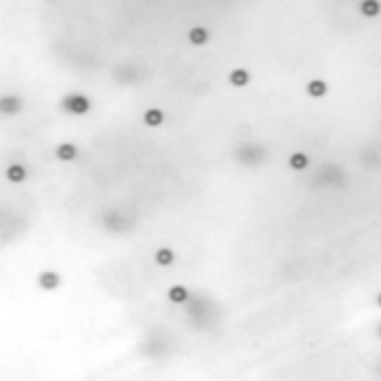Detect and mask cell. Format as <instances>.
I'll return each mask as SVG.
<instances>
[{"mask_svg": "<svg viewBox=\"0 0 381 381\" xmlns=\"http://www.w3.org/2000/svg\"><path fill=\"white\" fill-rule=\"evenodd\" d=\"M156 263L159 266H172L174 263V252L169 250V247H161V250H156Z\"/></svg>", "mask_w": 381, "mask_h": 381, "instance_id": "8fae6325", "label": "cell"}, {"mask_svg": "<svg viewBox=\"0 0 381 381\" xmlns=\"http://www.w3.org/2000/svg\"><path fill=\"white\" fill-rule=\"evenodd\" d=\"M379 11H381V5L377 2V0H363L361 2V14L368 16V18H375Z\"/></svg>", "mask_w": 381, "mask_h": 381, "instance_id": "7c38bea8", "label": "cell"}, {"mask_svg": "<svg viewBox=\"0 0 381 381\" xmlns=\"http://www.w3.org/2000/svg\"><path fill=\"white\" fill-rule=\"evenodd\" d=\"M308 94L312 98H321V96H326V94H328V85H326L321 78H314V81L308 82Z\"/></svg>", "mask_w": 381, "mask_h": 381, "instance_id": "8992f818", "label": "cell"}, {"mask_svg": "<svg viewBox=\"0 0 381 381\" xmlns=\"http://www.w3.org/2000/svg\"><path fill=\"white\" fill-rule=\"evenodd\" d=\"M167 297L172 303H185V301H188V290H185L183 285H174V288H169Z\"/></svg>", "mask_w": 381, "mask_h": 381, "instance_id": "9c48e42d", "label": "cell"}, {"mask_svg": "<svg viewBox=\"0 0 381 381\" xmlns=\"http://www.w3.org/2000/svg\"><path fill=\"white\" fill-rule=\"evenodd\" d=\"M163 111L161 109H156V107H152V109H147L145 111V116H143V121H145V125H150V127H159L161 123H163Z\"/></svg>", "mask_w": 381, "mask_h": 381, "instance_id": "ba28073f", "label": "cell"}, {"mask_svg": "<svg viewBox=\"0 0 381 381\" xmlns=\"http://www.w3.org/2000/svg\"><path fill=\"white\" fill-rule=\"evenodd\" d=\"M230 82L234 87H245L247 82H250V74H247L245 69H234V72L230 74Z\"/></svg>", "mask_w": 381, "mask_h": 381, "instance_id": "30bf717a", "label": "cell"}, {"mask_svg": "<svg viewBox=\"0 0 381 381\" xmlns=\"http://www.w3.org/2000/svg\"><path fill=\"white\" fill-rule=\"evenodd\" d=\"M377 303H379V305H381V295H379V297H377Z\"/></svg>", "mask_w": 381, "mask_h": 381, "instance_id": "5bb4252c", "label": "cell"}, {"mask_svg": "<svg viewBox=\"0 0 381 381\" xmlns=\"http://www.w3.org/2000/svg\"><path fill=\"white\" fill-rule=\"evenodd\" d=\"M38 288L43 290H56L60 288V274L54 270H45L38 274Z\"/></svg>", "mask_w": 381, "mask_h": 381, "instance_id": "3957f363", "label": "cell"}, {"mask_svg": "<svg viewBox=\"0 0 381 381\" xmlns=\"http://www.w3.org/2000/svg\"><path fill=\"white\" fill-rule=\"evenodd\" d=\"M290 167H295V169H305V167H308V156L301 154V152L292 154V156H290Z\"/></svg>", "mask_w": 381, "mask_h": 381, "instance_id": "4fadbf2b", "label": "cell"}, {"mask_svg": "<svg viewBox=\"0 0 381 381\" xmlns=\"http://www.w3.org/2000/svg\"><path fill=\"white\" fill-rule=\"evenodd\" d=\"M89 107H92V103H89V98L87 96H82V94H69V96H65V101H63V109L69 111V114H76V116L87 114Z\"/></svg>", "mask_w": 381, "mask_h": 381, "instance_id": "6da1fadb", "label": "cell"}, {"mask_svg": "<svg viewBox=\"0 0 381 381\" xmlns=\"http://www.w3.org/2000/svg\"><path fill=\"white\" fill-rule=\"evenodd\" d=\"M23 109V101L14 94H5V96H0V114L5 116H14Z\"/></svg>", "mask_w": 381, "mask_h": 381, "instance_id": "7a4b0ae2", "label": "cell"}, {"mask_svg": "<svg viewBox=\"0 0 381 381\" xmlns=\"http://www.w3.org/2000/svg\"><path fill=\"white\" fill-rule=\"evenodd\" d=\"M56 156H58V161H65V163H69V161H74L78 156V147L74 143H60L56 147Z\"/></svg>", "mask_w": 381, "mask_h": 381, "instance_id": "277c9868", "label": "cell"}, {"mask_svg": "<svg viewBox=\"0 0 381 381\" xmlns=\"http://www.w3.org/2000/svg\"><path fill=\"white\" fill-rule=\"evenodd\" d=\"M188 38H190V43L192 45H205L208 43V38H210V34H208V29L205 27H192L190 29V34H188Z\"/></svg>", "mask_w": 381, "mask_h": 381, "instance_id": "52a82bcc", "label": "cell"}, {"mask_svg": "<svg viewBox=\"0 0 381 381\" xmlns=\"http://www.w3.org/2000/svg\"><path fill=\"white\" fill-rule=\"evenodd\" d=\"M27 179V169L23 167V165H9L7 167V181H11V183H23V181Z\"/></svg>", "mask_w": 381, "mask_h": 381, "instance_id": "5b68a950", "label": "cell"}]
</instances>
